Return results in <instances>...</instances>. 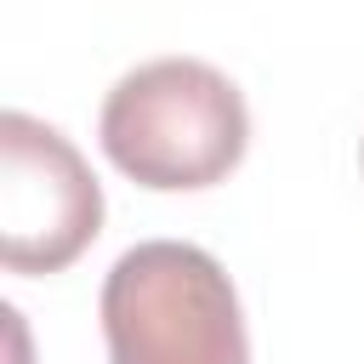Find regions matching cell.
I'll use <instances>...</instances> for the list:
<instances>
[{
	"mask_svg": "<svg viewBox=\"0 0 364 364\" xmlns=\"http://www.w3.org/2000/svg\"><path fill=\"white\" fill-rule=\"evenodd\" d=\"M102 233V188L80 148L23 114H0V262L11 273H63Z\"/></svg>",
	"mask_w": 364,
	"mask_h": 364,
	"instance_id": "3",
	"label": "cell"
},
{
	"mask_svg": "<svg viewBox=\"0 0 364 364\" xmlns=\"http://www.w3.org/2000/svg\"><path fill=\"white\" fill-rule=\"evenodd\" d=\"M97 142L136 188L188 193L239 171L250 148V108L239 85L199 57H154L102 102Z\"/></svg>",
	"mask_w": 364,
	"mask_h": 364,
	"instance_id": "1",
	"label": "cell"
},
{
	"mask_svg": "<svg viewBox=\"0 0 364 364\" xmlns=\"http://www.w3.org/2000/svg\"><path fill=\"white\" fill-rule=\"evenodd\" d=\"M358 159H364V148H358Z\"/></svg>",
	"mask_w": 364,
	"mask_h": 364,
	"instance_id": "4",
	"label": "cell"
},
{
	"mask_svg": "<svg viewBox=\"0 0 364 364\" xmlns=\"http://www.w3.org/2000/svg\"><path fill=\"white\" fill-rule=\"evenodd\" d=\"M102 341L108 364H250L233 279L182 239H142L108 267Z\"/></svg>",
	"mask_w": 364,
	"mask_h": 364,
	"instance_id": "2",
	"label": "cell"
}]
</instances>
